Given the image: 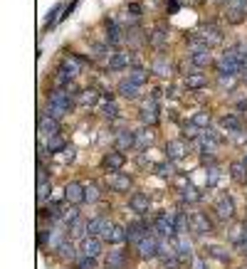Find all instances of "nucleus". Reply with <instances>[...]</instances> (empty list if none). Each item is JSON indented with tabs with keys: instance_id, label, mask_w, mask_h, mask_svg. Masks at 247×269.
I'll return each mask as SVG.
<instances>
[{
	"instance_id": "obj_50",
	"label": "nucleus",
	"mask_w": 247,
	"mask_h": 269,
	"mask_svg": "<svg viewBox=\"0 0 247 269\" xmlns=\"http://www.w3.org/2000/svg\"><path fill=\"white\" fill-rule=\"evenodd\" d=\"M77 269H96V259L94 257H82L77 262Z\"/></svg>"
},
{
	"instance_id": "obj_5",
	"label": "nucleus",
	"mask_w": 247,
	"mask_h": 269,
	"mask_svg": "<svg viewBox=\"0 0 247 269\" xmlns=\"http://www.w3.org/2000/svg\"><path fill=\"white\" fill-rule=\"evenodd\" d=\"M215 67H217V72H220V74H227V77H237V74H240V72L245 69V62L235 60V57H230V55H222V57L215 62Z\"/></svg>"
},
{
	"instance_id": "obj_19",
	"label": "nucleus",
	"mask_w": 247,
	"mask_h": 269,
	"mask_svg": "<svg viewBox=\"0 0 247 269\" xmlns=\"http://www.w3.org/2000/svg\"><path fill=\"white\" fill-rule=\"evenodd\" d=\"M124 163H126V156H124L121 151H109V153L104 156V168H106V171H111V173L121 171Z\"/></svg>"
},
{
	"instance_id": "obj_28",
	"label": "nucleus",
	"mask_w": 247,
	"mask_h": 269,
	"mask_svg": "<svg viewBox=\"0 0 247 269\" xmlns=\"http://www.w3.org/2000/svg\"><path fill=\"white\" fill-rule=\"evenodd\" d=\"M79 64H82V60H79V57L69 55V57H64V62H62V67H60V72H64L69 79H74V77L79 74Z\"/></svg>"
},
{
	"instance_id": "obj_51",
	"label": "nucleus",
	"mask_w": 247,
	"mask_h": 269,
	"mask_svg": "<svg viewBox=\"0 0 247 269\" xmlns=\"http://www.w3.org/2000/svg\"><path fill=\"white\" fill-rule=\"evenodd\" d=\"M163 262V269H178L181 267V259L178 257H171V259H161Z\"/></svg>"
},
{
	"instance_id": "obj_35",
	"label": "nucleus",
	"mask_w": 247,
	"mask_h": 269,
	"mask_svg": "<svg viewBox=\"0 0 247 269\" xmlns=\"http://www.w3.org/2000/svg\"><path fill=\"white\" fill-rule=\"evenodd\" d=\"M230 176H232V180H235V183H242V185H247V166L242 163V161H235V163L230 166Z\"/></svg>"
},
{
	"instance_id": "obj_23",
	"label": "nucleus",
	"mask_w": 247,
	"mask_h": 269,
	"mask_svg": "<svg viewBox=\"0 0 247 269\" xmlns=\"http://www.w3.org/2000/svg\"><path fill=\"white\" fill-rule=\"evenodd\" d=\"M131 52H116L111 60L106 62V69H111V72H119V69H126V67H131Z\"/></svg>"
},
{
	"instance_id": "obj_40",
	"label": "nucleus",
	"mask_w": 247,
	"mask_h": 269,
	"mask_svg": "<svg viewBox=\"0 0 247 269\" xmlns=\"http://www.w3.org/2000/svg\"><path fill=\"white\" fill-rule=\"evenodd\" d=\"M45 149H47V153H55V156H57V153H62V151L67 149V141H64V139H62L60 133H57V136H52V139H47V144H45Z\"/></svg>"
},
{
	"instance_id": "obj_15",
	"label": "nucleus",
	"mask_w": 247,
	"mask_h": 269,
	"mask_svg": "<svg viewBox=\"0 0 247 269\" xmlns=\"http://www.w3.org/2000/svg\"><path fill=\"white\" fill-rule=\"evenodd\" d=\"M173 244H176V254H178L181 264H183V262H193V247H190V242H188L185 235H176V237H173Z\"/></svg>"
},
{
	"instance_id": "obj_20",
	"label": "nucleus",
	"mask_w": 247,
	"mask_h": 269,
	"mask_svg": "<svg viewBox=\"0 0 247 269\" xmlns=\"http://www.w3.org/2000/svg\"><path fill=\"white\" fill-rule=\"evenodd\" d=\"M116 91H119V96L129 99V101H134V99H139V96H141V87H139V84H134L131 79H121V82L116 84Z\"/></svg>"
},
{
	"instance_id": "obj_8",
	"label": "nucleus",
	"mask_w": 247,
	"mask_h": 269,
	"mask_svg": "<svg viewBox=\"0 0 247 269\" xmlns=\"http://www.w3.org/2000/svg\"><path fill=\"white\" fill-rule=\"evenodd\" d=\"M47 106H52V109H60V111H72V106H74V96H69L64 89H55L50 94V104Z\"/></svg>"
},
{
	"instance_id": "obj_53",
	"label": "nucleus",
	"mask_w": 247,
	"mask_h": 269,
	"mask_svg": "<svg viewBox=\"0 0 247 269\" xmlns=\"http://www.w3.org/2000/svg\"><path fill=\"white\" fill-rule=\"evenodd\" d=\"M126 13H129V15H134V18H139V15H141V5H139V3H131Z\"/></svg>"
},
{
	"instance_id": "obj_41",
	"label": "nucleus",
	"mask_w": 247,
	"mask_h": 269,
	"mask_svg": "<svg viewBox=\"0 0 247 269\" xmlns=\"http://www.w3.org/2000/svg\"><path fill=\"white\" fill-rule=\"evenodd\" d=\"M99 101V91L96 89H82V94H79V104L82 106H94Z\"/></svg>"
},
{
	"instance_id": "obj_12",
	"label": "nucleus",
	"mask_w": 247,
	"mask_h": 269,
	"mask_svg": "<svg viewBox=\"0 0 247 269\" xmlns=\"http://www.w3.org/2000/svg\"><path fill=\"white\" fill-rule=\"evenodd\" d=\"M190 230L195 235H208V232H213V222L205 212H193L190 215Z\"/></svg>"
},
{
	"instance_id": "obj_16",
	"label": "nucleus",
	"mask_w": 247,
	"mask_h": 269,
	"mask_svg": "<svg viewBox=\"0 0 247 269\" xmlns=\"http://www.w3.org/2000/svg\"><path fill=\"white\" fill-rule=\"evenodd\" d=\"M129 208L134 210L136 215H146L149 208H151V200H149V195L146 193H131V198H129Z\"/></svg>"
},
{
	"instance_id": "obj_27",
	"label": "nucleus",
	"mask_w": 247,
	"mask_h": 269,
	"mask_svg": "<svg viewBox=\"0 0 247 269\" xmlns=\"http://www.w3.org/2000/svg\"><path fill=\"white\" fill-rule=\"evenodd\" d=\"M106 269H126V254H124V249H109V254H106Z\"/></svg>"
},
{
	"instance_id": "obj_7",
	"label": "nucleus",
	"mask_w": 247,
	"mask_h": 269,
	"mask_svg": "<svg viewBox=\"0 0 247 269\" xmlns=\"http://www.w3.org/2000/svg\"><path fill=\"white\" fill-rule=\"evenodd\" d=\"M37 131H40L42 139L57 136V133H60V119H55V116H50V114H42V116L37 119Z\"/></svg>"
},
{
	"instance_id": "obj_13",
	"label": "nucleus",
	"mask_w": 247,
	"mask_h": 269,
	"mask_svg": "<svg viewBox=\"0 0 247 269\" xmlns=\"http://www.w3.org/2000/svg\"><path fill=\"white\" fill-rule=\"evenodd\" d=\"M106 185H109L114 193H129V190H131V178L124 176L121 171H116V173H109V176H106Z\"/></svg>"
},
{
	"instance_id": "obj_26",
	"label": "nucleus",
	"mask_w": 247,
	"mask_h": 269,
	"mask_svg": "<svg viewBox=\"0 0 247 269\" xmlns=\"http://www.w3.org/2000/svg\"><path fill=\"white\" fill-rule=\"evenodd\" d=\"M245 10H247V3H242V0H235L230 8H227V20L230 23H242L245 20Z\"/></svg>"
},
{
	"instance_id": "obj_6",
	"label": "nucleus",
	"mask_w": 247,
	"mask_h": 269,
	"mask_svg": "<svg viewBox=\"0 0 247 269\" xmlns=\"http://www.w3.org/2000/svg\"><path fill=\"white\" fill-rule=\"evenodd\" d=\"M188 153H190V144L185 139H173V141L166 144V158L168 161H181Z\"/></svg>"
},
{
	"instance_id": "obj_25",
	"label": "nucleus",
	"mask_w": 247,
	"mask_h": 269,
	"mask_svg": "<svg viewBox=\"0 0 247 269\" xmlns=\"http://www.w3.org/2000/svg\"><path fill=\"white\" fill-rule=\"evenodd\" d=\"M87 222L89 220H82V217H77L69 227H67V235H69V239H84V237H89L87 235Z\"/></svg>"
},
{
	"instance_id": "obj_42",
	"label": "nucleus",
	"mask_w": 247,
	"mask_h": 269,
	"mask_svg": "<svg viewBox=\"0 0 247 269\" xmlns=\"http://www.w3.org/2000/svg\"><path fill=\"white\" fill-rule=\"evenodd\" d=\"M84 195H87V203H96L99 198H101V190H99V185L89 180V183H84Z\"/></svg>"
},
{
	"instance_id": "obj_55",
	"label": "nucleus",
	"mask_w": 247,
	"mask_h": 269,
	"mask_svg": "<svg viewBox=\"0 0 247 269\" xmlns=\"http://www.w3.org/2000/svg\"><path fill=\"white\" fill-rule=\"evenodd\" d=\"M190 269H205V259H200V257H193V262H190Z\"/></svg>"
},
{
	"instance_id": "obj_54",
	"label": "nucleus",
	"mask_w": 247,
	"mask_h": 269,
	"mask_svg": "<svg viewBox=\"0 0 247 269\" xmlns=\"http://www.w3.org/2000/svg\"><path fill=\"white\" fill-rule=\"evenodd\" d=\"M166 96H171V99H178V96H181V89H178V87H173V84H171V87H168V89H166Z\"/></svg>"
},
{
	"instance_id": "obj_45",
	"label": "nucleus",
	"mask_w": 247,
	"mask_h": 269,
	"mask_svg": "<svg viewBox=\"0 0 247 269\" xmlns=\"http://www.w3.org/2000/svg\"><path fill=\"white\" fill-rule=\"evenodd\" d=\"M190 121H193L198 128H208V126H210V111H195V114L190 116Z\"/></svg>"
},
{
	"instance_id": "obj_3",
	"label": "nucleus",
	"mask_w": 247,
	"mask_h": 269,
	"mask_svg": "<svg viewBox=\"0 0 247 269\" xmlns=\"http://www.w3.org/2000/svg\"><path fill=\"white\" fill-rule=\"evenodd\" d=\"M213 210H215L217 220L227 222V220H232V217H235V200H232L227 193H222V195L215 200V208Z\"/></svg>"
},
{
	"instance_id": "obj_18",
	"label": "nucleus",
	"mask_w": 247,
	"mask_h": 269,
	"mask_svg": "<svg viewBox=\"0 0 247 269\" xmlns=\"http://www.w3.org/2000/svg\"><path fill=\"white\" fill-rule=\"evenodd\" d=\"M136 149V131H131V128H124L116 133V151H131Z\"/></svg>"
},
{
	"instance_id": "obj_52",
	"label": "nucleus",
	"mask_w": 247,
	"mask_h": 269,
	"mask_svg": "<svg viewBox=\"0 0 247 269\" xmlns=\"http://www.w3.org/2000/svg\"><path fill=\"white\" fill-rule=\"evenodd\" d=\"M62 10V5H55V8H52V13H50V18H47V28H50V25H55V20H57V13H60Z\"/></svg>"
},
{
	"instance_id": "obj_32",
	"label": "nucleus",
	"mask_w": 247,
	"mask_h": 269,
	"mask_svg": "<svg viewBox=\"0 0 247 269\" xmlns=\"http://www.w3.org/2000/svg\"><path fill=\"white\" fill-rule=\"evenodd\" d=\"M190 62L200 69V67L213 64V55H210V50H208V47H205V50H195V52H190Z\"/></svg>"
},
{
	"instance_id": "obj_24",
	"label": "nucleus",
	"mask_w": 247,
	"mask_h": 269,
	"mask_svg": "<svg viewBox=\"0 0 247 269\" xmlns=\"http://www.w3.org/2000/svg\"><path fill=\"white\" fill-rule=\"evenodd\" d=\"M220 128L227 131V133H240L242 131V119L235 116V114H225V116H220Z\"/></svg>"
},
{
	"instance_id": "obj_34",
	"label": "nucleus",
	"mask_w": 247,
	"mask_h": 269,
	"mask_svg": "<svg viewBox=\"0 0 247 269\" xmlns=\"http://www.w3.org/2000/svg\"><path fill=\"white\" fill-rule=\"evenodd\" d=\"M181 200L183 203H198V200H203V190H198L195 185H183L181 188Z\"/></svg>"
},
{
	"instance_id": "obj_11",
	"label": "nucleus",
	"mask_w": 247,
	"mask_h": 269,
	"mask_svg": "<svg viewBox=\"0 0 247 269\" xmlns=\"http://www.w3.org/2000/svg\"><path fill=\"white\" fill-rule=\"evenodd\" d=\"M139 119L141 123L146 126H154L156 121H158V104H156V96H149L144 104H141V111H139Z\"/></svg>"
},
{
	"instance_id": "obj_14",
	"label": "nucleus",
	"mask_w": 247,
	"mask_h": 269,
	"mask_svg": "<svg viewBox=\"0 0 247 269\" xmlns=\"http://www.w3.org/2000/svg\"><path fill=\"white\" fill-rule=\"evenodd\" d=\"M50 193H52V183H50V176H47L45 166L40 163L37 166V200H45Z\"/></svg>"
},
{
	"instance_id": "obj_30",
	"label": "nucleus",
	"mask_w": 247,
	"mask_h": 269,
	"mask_svg": "<svg viewBox=\"0 0 247 269\" xmlns=\"http://www.w3.org/2000/svg\"><path fill=\"white\" fill-rule=\"evenodd\" d=\"M149 42L154 45L156 50H163V47L168 45V32H166V28H163V25H158V28L149 35Z\"/></svg>"
},
{
	"instance_id": "obj_22",
	"label": "nucleus",
	"mask_w": 247,
	"mask_h": 269,
	"mask_svg": "<svg viewBox=\"0 0 247 269\" xmlns=\"http://www.w3.org/2000/svg\"><path fill=\"white\" fill-rule=\"evenodd\" d=\"M109 225H111V222H106V217H101V215H99V217H92V220L87 222V235H89V237H101V235L109 230Z\"/></svg>"
},
{
	"instance_id": "obj_29",
	"label": "nucleus",
	"mask_w": 247,
	"mask_h": 269,
	"mask_svg": "<svg viewBox=\"0 0 247 269\" xmlns=\"http://www.w3.org/2000/svg\"><path fill=\"white\" fill-rule=\"evenodd\" d=\"M183 84L188 91H195V89H203L205 84H208V79H205V74H200V72H195V74H188L183 77Z\"/></svg>"
},
{
	"instance_id": "obj_37",
	"label": "nucleus",
	"mask_w": 247,
	"mask_h": 269,
	"mask_svg": "<svg viewBox=\"0 0 247 269\" xmlns=\"http://www.w3.org/2000/svg\"><path fill=\"white\" fill-rule=\"evenodd\" d=\"M57 252H60V257L64 259V262H72V259H77V247L72 244V239H69V237L64 239V242H62V244H60V249H57Z\"/></svg>"
},
{
	"instance_id": "obj_1",
	"label": "nucleus",
	"mask_w": 247,
	"mask_h": 269,
	"mask_svg": "<svg viewBox=\"0 0 247 269\" xmlns=\"http://www.w3.org/2000/svg\"><path fill=\"white\" fill-rule=\"evenodd\" d=\"M156 232L161 235V237H168L173 239L178 232H176V215H171V212H158L156 215V222H154Z\"/></svg>"
},
{
	"instance_id": "obj_46",
	"label": "nucleus",
	"mask_w": 247,
	"mask_h": 269,
	"mask_svg": "<svg viewBox=\"0 0 247 269\" xmlns=\"http://www.w3.org/2000/svg\"><path fill=\"white\" fill-rule=\"evenodd\" d=\"M205 180H208V188H215L217 183H220V168H217V166H210V168L205 171Z\"/></svg>"
},
{
	"instance_id": "obj_9",
	"label": "nucleus",
	"mask_w": 247,
	"mask_h": 269,
	"mask_svg": "<svg viewBox=\"0 0 247 269\" xmlns=\"http://www.w3.org/2000/svg\"><path fill=\"white\" fill-rule=\"evenodd\" d=\"M136 249H139V257H141V259H146V262L154 259V257H158V237H154V235L149 232L146 237L136 244Z\"/></svg>"
},
{
	"instance_id": "obj_10",
	"label": "nucleus",
	"mask_w": 247,
	"mask_h": 269,
	"mask_svg": "<svg viewBox=\"0 0 247 269\" xmlns=\"http://www.w3.org/2000/svg\"><path fill=\"white\" fill-rule=\"evenodd\" d=\"M64 200H67L69 205H82V203H87L84 183H67V185H64Z\"/></svg>"
},
{
	"instance_id": "obj_39",
	"label": "nucleus",
	"mask_w": 247,
	"mask_h": 269,
	"mask_svg": "<svg viewBox=\"0 0 247 269\" xmlns=\"http://www.w3.org/2000/svg\"><path fill=\"white\" fill-rule=\"evenodd\" d=\"M121 37H124L121 28H119L114 20H109V23H106V40H109V45H119V42H121Z\"/></svg>"
},
{
	"instance_id": "obj_38",
	"label": "nucleus",
	"mask_w": 247,
	"mask_h": 269,
	"mask_svg": "<svg viewBox=\"0 0 247 269\" xmlns=\"http://www.w3.org/2000/svg\"><path fill=\"white\" fill-rule=\"evenodd\" d=\"M205 254H208V257H215L220 262H227V259H230V252H227V247H222V244H208V247H205Z\"/></svg>"
},
{
	"instance_id": "obj_47",
	"label": "nucleus",
	"mask_w": 247,
	"mask_h": 269,
	"mask_svg": "<svg viewBox=\"0 0 247 269\" xmlns=\"http://www.w3.org/2000/svg\"><path fill=\"white\" fill-rule=\"evenodd\" d=\"M101 114H104L106 119H116V116H119V106H116L114 101H106V104L101 106Z\"/></svg>"
},
{
	"instance_id": "obj_57",
	"label": "nucleus",
	"mask_w": 247,
	"mask_h": 269,
	"mask_svg": "<svg viewBox=\"0 0 247 269\" xmlns=\"http://www.w3.org/2000/svg\"><path fill=\"white\" fill-rule=\"evenodd\" d=\"M225 3H227V0H225Z\"/></svg>"
},
{
	"instance_id": "obj_36",
	"label": "nucleus",
	"mask_w": 247,
	"mask_h": 269,
	"mask_svg": "<svg viewBox=\"0 0 247 269\" xmlns=\"http://www.w3.org/2000/svg\"><path fill=\"white\" fill-rule=\"evenodd\" d=\"M126 79H131L134 84H139V87H141V84H144V82L149 79V72H146L144 67L134 64V67H129V77H126Z\"/></svg>"
},
{
	"instance_id": "obj_43",
	"label": "nucleus",
	"mask_w": 247,
	"mask_h": 269,
	"mask_svg": "<svg viewBox=\"0 0 247 269\" xmlns=\"http://www.w3.org/2000/svg\"><path fill=\"white\" fill-rule=\"evenodd\" d=\"M188 227H190V217L185 215L183 210H178V212H176V232H178V235H185Z\"/></svg>"
},
{
	"instance_id": "obj_44",
	"label": "nucleus",
	"mask_w": 247,
	"mask_h": 269,
	"mask_svg": "<svg viewBox=\"0 0 247 269\" xmlns=\"http://www.w3.org/2000/svg\"><path fill=\"white\" fill-rule=\"evenodd\" d=\"M181 128H183V139H188V141H195V139H198V136L203 133V128H198V126H195L193 121H185Z\"/></svg>"
},
{
	"instance_id": "obj_17",
	"label": "nucleus",
	"mask_w": 247,
	"mask_h": 269,
	"mask_svg": "<svg viewBox=\"0 0 247 269\" xmlns=\"http://www.w3.org/2000/svg\"><path fill=\"white\" fill-rule=\"evenodd\" d=\"M79 254L82 257H99L101 254V237H84L79 244Z\"/></svg>"
},
{
	"instance_id": "obj_4",
	"label": "nucleus",
	"mask_w": 247,
	"mask_h": 269,
	"mask_svg": "<svg viewBox=\"0 0 247 269\" xmlns=\"http://www.w3.org/2000/svg\"><path fill=\"white\" fill-rule=\"evenodd\" d=\"M193 37H195L198 42H203L205 47H213V45H220V42H222V32H220V28H215V25H203Z\"/></svg>"
},
{
	"instance_id": "obj_56",
	"label": "nucleus",
	"mask_w": 247,
	"mask_h": 269,
	"mask_svg": "<svg viewBox=\"0 0 247 269\" xmlns=\"http://www.w3.org/2000/svg\"><path fill=\"white\" fill-rule=\"evenodd\" d=\"M242 163H245V166H247V156H245V161H242Z\"/></svg>"
},
{
	"instance_id": "obj_2",
	"label": "nucleus",
	"mask_w": 247,
	"mask_h": 269,
	"mask_svg": "<svg viewBox=\"0 0 247 269\" xmlns=\"http://www.w3.org/2000/svg\"><path fill=\"white\" fill-rule=\"evenodd\" d=\"M220 144H222L220 133H217V131H210V128H203V133L193 141V146H195V149H200L203 153H205V151H208V153H213Z\"/></svg>"
},
{
	"instance_id": "obj_31",
	"label": "nucleus",
	"mask_w": 247,
	"mask_h": 269,
	"mask_svg": "<svg viewBox=\"0 0 247 269\" xmlns=\"http://www.w3.org/2000/svg\"><path fill=\"white\" fill-rule=\"evenodd\" d=\"M154 144V131L151 128H141L136 131V149L139 151H149Z\"/></svg>"
},
{
	"instance_id": "obj_33",
	"label": "nucleus",
	"mask_w": 247,
	"mask_h": 269,
	"mask_svg": "<svg viewBox=\"0 0 247 269\" xmlns=\"http://www.w3.org/2000/svg\"><path fill=\"white\" fill-rule=\"evenodd\" d=\"M151 72H154L156 77H168L171 74V62L166 60L163 55H158L154 60V64H151Z\"/></svg>"
},
{
	"instance_id": "obj_21",
	"label": "nucleus",
	"mask_w": 247,
	"mask_h": 269,
	"mask_svg": "<svg viewBox=\"0 0 247 269\" xmlns=\"http://www.w3.org/2000/svg\"><path fill=\"white\" fill-rule=\"evenodd\" d=\"M101 239L109 244H121L129 239V235H126V227H121V225H109V230L101 235Z\"/></svg>"
},
{
	"instance_id": "obj_48",
	"label": "nucleus",
	"mask_w": 247,
	"mask_h": 269,
	"mask_svg": "<svg viewBox=\"0 0 247 269\" xmlns=\"http://www.w3.org/2000/svg\"><path fill=\"white\" fill-rule=\"evenodd\" d=\"M235 82H237V79H235V77H227V74H220V77H217V84H220V89L222 91L232 89V87H235Z\"/></svg>"
},
{
	"instance_id": "obj_49",
	"label": "nucleus",
	"mask_w": 247,
	"mask_h": 269,
	"mask_svg": "<svg viewBox=\"0 0 247 269\" xmlns=\"http://www.w3.org/2000/svg\"><path fill=\"white\" fill-rule=\"evenodd\" d=\"M171 171H173V168H171L168 163H156L154 166V173L156 176H161V178H168V176H171Z\"/></svg>"
}]
</instances>
